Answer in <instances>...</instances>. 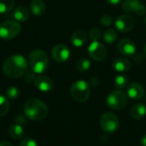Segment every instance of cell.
I'll return each instance as SVG.
<instances>
[{
    "mask_svg": "<svg viewBox=\"0 0 146 146\" xmlns=\"http://www.w3.org/2000/svg\"><path fill=\"white\" fill-rule=\"evenodd\" d=\"M70 93L74 100L78 102H85L88 100L91 93L90 85L84 80L74 82L70 89Z\"/></svg>",
    "mask_w": 146,
    "mask_h": 146,
    "instance_id": "4",
    "label": "cell"
},
{
    "mask_svg": "<svg viewBox=\"0 0 146 146\" xmlns=\"http://www.w3.org/2000/svg\"><path fill=\"white\" fill-rule=\"evenodd\" d=\"M20 146H38L37 142L34 140V139H23L21 144H20Z\"/></svg>",
    "mask_w": 146,
    "mask_h": 146,
    "instance_id": "30",
    "label": "cell"
},
{
    "mask_svg": "<svg viewBox=\"0 0 146 146\" xmlns=\"http://www.w3.org/2000/svg\"><path fill=\"white\" fill-rule=\"evenodd\" d=\"M146 114V107L143 103H136L130 111V115L134 120H140Z\"/></svg>",
    "mask_w": 146,
    "mask_h": 146,
    "instance_id": "19",
    "label": "cell"
},
{
    "mask_svg": "<svg viewBox=\"0 0 146 146\" xmlns=\"http://www.w3.org/2000/svg\"><path fill=\"white\" fill-rule=\"evenodd\" d=\"M0 146H13V145H11L10 143L6 142V141H2V142H0Z\"/></svg>",
    "mask_w": 146,
    "mask_h": 146,
    "instance_id": "32",
    "label": "cell"
},
{
    "mask_svg": "<svg viewBox=\"0 0 146 146\" xmlns=\"http://www.w3.org/2000/svg\"><path fill=\"white\" fill-rule=\"evenodd\" d=\"M113 22H114V20L110 15L106 14V15H102V17L100 18V23L104 27H110L113 24Z\"/></svg>",
    "mask_w": 146,
    "mask_h": 146,
    "instance_id": "27",
    "label": "cell"
},
{
    "mask_svg": "<svg viewBox=\"0 0 146 146\" xmlns=\"http://www.w3.org/2000/svg\"><path fill=\"white\" fill-rule=\"evenodd\" d=\"M27 71V63L26 59L20 54L11 55L5 59L3 65V73L9 78H18Z\"/></svg>",
    "mask_w": 146,
    "mask_h": 146,
    "instance_id": "1",
    "label": "cell"
},
{
    "mask_svg": "<svg viewBox=\"0 0 146 146\" xmlns=\"http://www.w3.org/2000/svg\"><path fill=\"white\" fill-rule=\"evenodd\" d=\"M70 54L71 52L69 48L63 44H58L55 46L51 51L52 58L58 63H64L68 60V59L70 58Z\"/></svg>",
    "mask_w": 146,
    "mask_h": 146,
    "instance_id": "10",
    "label": "cell"
},
{
    "mask_svg": "<svg viewBox=\"0 0 146 146\" xmlns=\"http://www.w3.org/2000/svg\"><path fill=\"white\" fill-rule=\"evenodd\" d=\"M128 77L125 75H119L116 76V77L114 80V85L117 89H121L128 85Z\"/></svg>",
    "mask_w": 146,
    "mask_h": 146,
    "instance_id": "22",
    "label": "cell"
},
{
    "mask_svg": "<svg viewBox=\"0 0 146 146\" xmlns=\"http://www.w3.org/2000/svg\"><path fill=\"white\" fill-rule=\"evenodd\" d=\"M118 51L126 57H133L136 52V46L133 40L127 38L121 39L118 42Z\"/></svg>",
    "mask_w": 146,
    "mask_h": 146,
    "instance_id": "12",
    "label": "cell"
},
{
    "mask_svg": "<svg viewBox=\"0 0 146 146\" xmlns=\"http://www.w3.org/2000/svg\"><path fill=\"white\" fill-rule=\"evenodd\" d=\"M34 84L36 88L42 92H49L53 88V83L51 79L43 75H40L36 77L34 81Z\"/></svg>",
    "mask_w": 146,
    "mask_h": 146,
    "instance_id": "14",
    "label": "cell"
},
{
    "mask_svg": "<svg viewBox=\"0 0 146 146\" xmlns=\"http://www.w3.org/2000/svg\"><path fill=\"white\" fill-rule=\"evenodd\" d=\"M8 133H9L10 138L16 139V140L21 139L23 137V134H24L23 128L21 127V126H20L18 124L11 125L8 129Z\"/></svg>",
    "mask_w": 146,
    "mask_h": 146,
    "instance_id": "20",
    "label": "cell"
},
{
    "mask_svg": "<svg viewBox=\"0 0 146 146\" xmlns=\"http://www.w3.org/2000/svg\"><path fill=\"white\" fill-rule=\"evenodd\" d=\"M145 24H146V16H145Z\"/></svg>",
    "mask_w": 146,
    "mask_h": 146,
    "instance_id": "35",
    "label": "cell"
},
{
    "mask_svg": "<svg viewBox=\"0 0 146 146\" xmlns=\"http://www.w3.org/2000/svg\"><path fill=\"white\" fill-rule=\"evenodd\" d=\"M113 69L117 72H125L130 70L131 68V62L124 57L115 59L112 63Z\"/></svg>",
    "mask_w": 146,
    "mask_h": 146,
    "instance_id": "15",
    "label": "cell"
},
{
    "mask_svg": "<svg viewBox=\"0 0 146 146\" xmlns=\"http://www.w3.org/2000/svg\"><path fill=\"white\" fill-rule=\"evenodd\" d=\"M15 5V0H0V14L9 13Z\"/></svg>",
    "mask_w": 146,
    "mask_h": 146,
    "instance_id": "24",
    "label": "cell"
},
{
    "mask_svg": "<svg viewBox=\"0 0 146 146\" xmlns=\"http://www.w3.org/2000/svg\"><path fill=\"white\" fill-rule=\"evenodd\" d=\"M127 102V95L120 90H114L112 91L106 99V103L108 107L113 110H121L123 109Z\"/></svg>",
    "mask_w": 146,
    "mask_h": 146,
    "instance_id": "6",
    "label": "cell"
},
{
    "mask_svg": "<svg viewBox=\"0 0 146 146\" xmlns=\"http://www.w3.org/2000/svg\"><path fill=\"white\" fill-rule=\"evenodd\" d=\"M28 65L33 72L42 74L48 69L49 59L44 51L36 49L28 55Z\"/></svg>",
    "mask_w": 146,
    "mask_h": 146,
    "instance_id": "3",
    "label": "cell"
},
{
    "mask_svg": "<svg viewBox=\"0 0 146 146\" xmlns=\"http://www.w3.org/2000/svg\"><path fill=\"white\" fill-rule=\"evenodd\" d=\"M144 55H145V57L146 58V44L145 46V47H144Z\"/></svg>",
    "mask_w": 146,
    "mask_h": 146,
    "instance_id": "34",
    "label": "cell"
},
{
    "mask_svg": "<svg viewBox=\"0 0 146 146\" xmlns=\"http://www.w3.org/2000/svg\"><path fill=\"white\" fill-rule=\"evenodd\" d=\"M86 41V33L83 29L76 30L71 36V42L76 47L82 46Z\"/></svg>",
    "mask_w": 146,
    "mask_h": 146,
    "instance_id": "16",
    "label": "cell"
},
{
    "mask_svg": "<svg viewBox=\"0 0 146 146\" xmlns=\"http://www.w3.org/2000/svg\"><path fill=\"white\" fill-rule=\"evenodd\" d=\"M89 37L92 41H97L100 39L101 37V32L98 28H92L89 31Z\"/></svg>",
    "mask_w": 146,
    "mask_h": 146,
    "instance_id": "28",
    "label": "cell"
},
{
    "mask_svg": "<svg viewBox=\"0 0 146 146\" xmlns=\"http://www.w3.org/2000/svg\"><path fill=\"white\" fill-rule=\"evenodd\" d=\"M104 40L108 44H113L117 40V33L113 28H108L104 31L103 34Z\"/></svg>",
    "mask_w": 146,
    "mask_h": 146,
    "instance_id": "21",
    "label": "cell"
},
{
    "mask_svg": "<svg viewBox=\"0 0 146 146\" xmlns=\"http://www.w3.org/2000/svg\"><path fill=\"white\" fill-rule=\"evenodd\" d=\"M122 9L125 12H135L138 15L146 14V6L139 0H127L122 4Z\"/></svg>",
    "mask_w": 146,
    "mask_h": 146,
    "instance_id": "11",
    "label": "cell"
},
{
    "mask_svg": "<svg viewBox=\"0 0 146 146\" xmlns=\"http://www.w3.org/2000/svg\"><path fill=\"white\" fill-rule=\"evenodd\" d=\"M30 10L35 16H41L45 11V4L43 0H33L30 4Z\"/></svg>",
    "mask_w": 146,
    "mask_h": 146,
    "instance_id": "18",
    "label": "cell"
},
{
    "mask_svg": "<svg viewBox=\"0 0 146 146\" xmlns=\"http://www.w3.org/2000/svg\"><path fill=\"white\" fill-rule=\"evenodd\" d=\"M6 96L8 98L15 100L16 98H18V96H20V90L17 87L15 86H11L9 88L7 89L6 90Z\"/></svg>",
    "mask_w": 146,
    "mask_h": 146,
    "instance_id": "26",
    "label": "cell"
},
{
    "mask_svg": "<svg viewBox=\"0 0 146 146\" xmlns=\"http://www.w3.org/2000/svg\"><path fill=\"white\" fill-rule=\"evenodd\" d=\"M141 145L143 146H146V134L141 139Z\"/></svg>",
    "mask_w": 146,
    "mask_h": 146,
    "instance_id": "33",
    "label": "cell"
},
{
    "mask_svg": "<svg viewBox=\"0 0 146 146\" xmlns=\"http://www.w3.org/2000/svg\"><path fill=\"white\" fill-rule=\"evenodd\" d=\"M115 28L118 31L126 33L131 31L135 25V20L134 18L128 14L121 15L119 17H117L115 21Z\"/></svg>",
    "mask_w": 146,
    "mask_h": 146,
    "instance_id": "9",
    "label": "cell"
},
{
    "mask_svg": "<svg viewBox=\"0 0 146 146\" xmlns=\"http://www.w3.org/2000/svg\"><path fill=\"white\" fill-rule=\"evenodd\" d=\"M35 72H33L32 70L31 71H26V73L24 74V76H25V80L27 82V83H34V81H35V79H36V76H35Z\"/></svg>",
    "mask_w": 146,
    "mask_h": 146,
    "instance_id": "29",
    "label": "cell"
},
{
    "mask_svg": "<svg viewBox=\"0 0 146 146\" xmlns=\"http://www.w3.org/2000/svg\"><path fill=\"white\" fill-rule=\"evenodd\" d=\"M91 65H92L91 61L86 58H81L76 63V68L80 72L87 71L91 68Z\"/></svg>",
    "mask_w": 146,
    "mask_h": 146,
    "instance_id": "23",
    "label": "cell"
},
{
    "mask_svg": "<svg viewBox=\"0 0 146 146\" xmlns=\"http://www.w3.org/2000/svg\"><path fill=\"white\" fill-rule=\"evenodd\" d=\"M24 113L28 119L38 121L44 120L47 116L48 108L42 101L31 98L25 102Z\"/></svg>",
    "mask_w": 146,
    "mask_h": 146,
    "instance_id": "2",
    "label": "cell"
},
{
    "mask_svg": "<svg viewBox=\"0 0 146 146\" xmlns=\"http://www.w3.org/2000/svg\"><path fill=\"white\" fill-rule=\"evenodd\" d=\"M100 126L104 132L107 133H112L119 128L120 121L115 114L111 112H106L104 113L100 118Z\"/></svg>",
    "mask_w": 146,
    "mask_h": 146,
    "instance_id": "7",
    "label": "cell"
},
{
    "mask_svg": "<svg viewBox=\"0 0 146 146\" xmlns=\"http://www.w3.org/2000/svg\"><path fill=\"white\" fill-rule=\"evenodd\" d=\"M88 53H89V56L92 59L96 61H103L104 59H106L108 51H107L106 46L104 44L97 40V41H92L89 45Z\"/></svg>",
    "mask_w": 146,
    "mask_h": 146,
    "instance_id": "8",
    "label": "cell"
},
{
    "mask_svg": "<svg viewBox=\"0 0 146 146\" xmlns=\"http://www.w3.org/2000/svg\"><path fill=\"white\" fill-rule=\"evenodd\" d=\"M9 110V102L8 99L3 96H0V117L6 115Z\"/></svg>",
    "mask_w": 146,
    "mask_h": 146,
    "instance_id": "25",
    "label": "cell"
},
{
    "mask_svg": "<svg viewBox=\"0 0 146 146\" xmlns=\"http://www.w3.org/2000/svg\"><path fill=\"white\" fill-rule=\"evenodd\" d=\"M110 4H112V5H116V4H119L122 0H106Z\"/></svg>",
    "mask_w": 146,
    "mask_h": 146,
    "instance_id": "31",
    "label": "cell"
},
{
    "mask_svg": "<svg viewBox=\"0 0 146 146\" xmlns=\"http://www.w3.org/2000/svg\"><path fill=\"white\" fill-rule=\"evenodd\" d=\"M21 32V25L17 21L8 20L0 24V38L3 40H12Z\"/></svg>",
    "mask_w": 146,
    "mask_h": 146,
    "instance_id": "5",
    "label": "cell"
},
{
    "mask_svg": "<svg viewBox=\"0 0 146 146\" xmlns=\"http://www.w3.org/2000/svg\"><path fill=\"white\" fill-rule=\"evenodd\" d=\"M29 16H30V13L28 9L24 6H18L14 9L13 17L17 22H24L29 19Z\"/></svg>",
    "mask_w": 146,
    "mask_h": 146,
    "instance_id": "17",
    "label": "cell"
},
{
    "mask_svg": "<svg viewBox=\"0 0 146 146\" xmlns=\"http://www.w3.org/2000/svg\"><path fill=\"white\" fill-rule=\"evenodd\" d=\"M127 94L131 99L139 100L145 95V89L139 83L133 82L127 85Z\"/></svg>",
    "mask_w": 146,
    "mask_h": 146,
    "instance_id": "13",
    "label": "cell"
}]
</instances>
